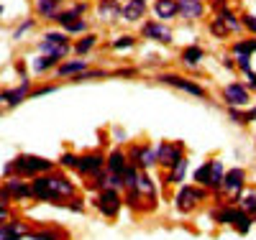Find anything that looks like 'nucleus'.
<instances>
[{"label":"nucleus","mask_w":256,"mask_h":240,"mask_svg":"<svg viewBox=\"0 0 256 240\" xmlns=\"http://www.w3.org/2000/svg\"><path fill=\"white\" fill-rule=\"evenodd\" d=\"M256 51V38H244L233 43V54L236 56H251Z\"/></svg>","instance_id":"25"},{"label":"nucleus","mask_w":256,"mask_h":240,"mask_svg":"<svg viewBox=\"0 0 256 240\" xmlns=\"http://www.w3.org/2000/svg\"><path fill=\"white\" fill-rule=\"evenodd\" d=\"M210 177H212V161H205L202 166H198V169H195V182H198L200 187H205V189H208Z\"/></svg>","instance_id":"27"},{"label":"nucleus","mask_w":256,"mask_h":240,"mask_svg":"<svg viewBox=\"0 0 256 240\" xmlns=\"http://www.w3.org/2000/svg\"><path fill=\"white\" fill-rule=\"evenodd\" d=\"M223 67H226V69H230V72H233V69H236V59H230V56H228V54H226V56H223Z\"/></svg>","instance_id":"48"},{"label":"nucleus","mask_w":256,"mask_h":240,"mask_svg":"<svg viewBox=\"0 0 256 240\" xmlns=\"http://www.w3.org/2000/svg\"><path fill=\"white\" fill-rule=\"evenodd\" d=\"M246 84L251 90H256V72H246Z\"/></svg>","instance_id":"49"},{"label":"nucleus","mask_w":256,"mask_h":240,"mask_svg":"<svg viewBox=\"0 0 256 240\" xmlns=\"http://www.w3.org/2000/svg\"><path fill=\"white\" fill-rule=\"evenodd\" d=\"M126 202H128V207L136 210V212L148 210V207H146V202H144V197H141V194H138L136 189H126Z\"/></svg>","instance_id":"28"},{"label":"nucleus","mask_w":256,"mask_h":240,"mask_svg":"<svg viewBox=\"0 0 256 240\" xmlns=\"http://www.w3.org/2000/svg\"><path fill=\"white\" fill-rule=\"evenodd\" d=\"M154 13L159 20H172L180 15L177 10V0H154Z\"/></svg>","instance_id":"18"},{"label":"nucleus","mask_w":256,"mask_h":240,"mask_svg":"<svg viewBox=\"0 0 256 240\" xmlns=\"http://www.w3.org/2000/svg\"><path fill=\"white\" fill-rule=\"evenodd\" d=\"M241 210L246 215H256V192H246L241 197Z\"/></svg>","instance_id":"34"},{"label":"nucleus","mask_w":256,"mask_h":240,"mask_svg":"<svg viewBox=\"0 0 256 240\" xmlns=\"http://www.w3.org/2000/svg\"><path fill=\"white\" fill-rule=\"evenodd\" d=\"M218 18H220V20H223V23L228 26V31H241V28H244V26H241V20L236 18V13H233L230 8H226V10H220V13H218Z\"/></svg>","instance_id":"29"},{"label":"nucleus","mask_w":256,"mask_h":240,"mask_svg":"<svg viewBox=\"0 0 256 240\" xmlns=\"http://www.w3.org/2000/svg\"><path fill=\"white\" fill-rule=\"evenodd\" d=\"M90 69V61L88 59H74V61H64L56 67V74L59 77H67V74H82V72H88Z\"/></svg>","instance_id":"19"},{"label":"nucleus","mask_w":256,"mask_h":240,"mask_svg":"<svg viewBox=\"0 0 256 240\" xmlns=\"http://www.w3.org/2000/svg\"><path fill=\"white\" fill-rule=\"evenodd\" d=\"M205 197H208L205 189H198V187H180L174 202H177V210H180V212H192V210L198 207V202H202Z\"/></svg>","instance_id":"7"},{"label":"nucleus","mask_w":256,"mask_h":240,"mask_svg":"<svg viewBox=\"0 0 256 240\" xmlns=\"http://www.w3.org/2000/svg\"><path fill=\"white\" fill-rule=\"evenodd\" d=\"M144 15H146V3H141V0H126V3H123V10H120L123 20L136 23V20H141Z\"/></svg>","instance_id":"15"},{"label":"nucleus","mask_w":256,"mask_h":240,"mask_svg":"<svg viewBox=\"0 0 256 240\" xmlns=\"http://www.w3.org/2000/svg\"><path fill=\"white\" fill-rule=\"evenodd\" d=\"M3 174H8V177H10V174H16V169H13V161L3 166Z\"/></svg>","instance_id":"52"},{"label":"nucleus","mask_w":256,"mask_h":240,"mask_svg":"<svg viewBox=\"0 0 256 240\" xmlns=\"http://www.w3.org/2000/svg\"><path fill=\"white\" fill-rule=\"evenodd\" d=\"M116 138H118V141H126V133H123V130H120V128L116 130Z\"/></svg>","instance_id":"53"},{"label":"nucleus","mask_w":256,"mask_h":240,"mask_svg":"<svg viewBox=\"0 0 256 240\" xmlns=\"http://www.w3.org/2000/svg\"><path fill=\"white\" fill-rule=\"evenodd\" d=\"M8 223V207H0V225Z\"/></svg>","instance_id":"51"},{"label":"nucleus","mask_w":256,"mask_h":240,"mask_svg":"<svg viewBox=\"0 0 256 240\" xmlns=\"http://www.w3.org/2000/svg\"><path fill=\"white\" fill-rule=\"evenodd\" d=\"M128 156L123 154L120 148H113L108 156H105V169H108V174H116V177H120L123 179V174L128 171Z\"/></svg>","instance_id":"11"},{"label":"nucleus","mask_w":256,"mask_h":240,"mask_svg":"<svg viewBox=\"0 0 256 240\" xmlns=\"http://www.w3.org/2000/svg\"><path fill=\"white\" fill-rule=\"evenodd\" d=\"M13 169H16L18 177H38V174H49V171L54 169V161L41 159V156H28V154H24V156L13 159Z\"/></svg>","instance_id":"1"},{"label":"nucleus","mask_w":256,"mask_h":240,"mask_svg":"<svg viewBox=\"0 0 256 240\" xmlns=\"http://www.w3.org/2000/svg\"><path fill=\"white\" fill-rule=\"evenodd\" d=\"M28 95H31V79L20 82V87H16V90H3V92H0V102H6V105L16 107V105L24 102Z\"/></svg>","instance_id":"12"},{"label":"nucleus","mask_w":256,"mask_h":240,"mask_svg":"<svg viewBox=\"0 0 256 240\" xmlns=\"http://www.w3.org/2000/svg\"><path fill=\"white\" fill-rule=\"evenodd\" d=\"M184 159V143L182 141H162L156 146V164L172 171L180 161Z\"/></svg>","instance_id":"2"},{"label":"nucleus","mask_w":256,"mask_h":240,"mask_svg":"<svg viewBox=\"0 0 256 240\" xmlns=\"http://www.w3.org/2000/svg\"><path fill=\"white\" fill-rule=\"evenodd\" d=\"M141 33L146 38H152V41H159V43H172L174 41V33L169 26H164L162 20H146V23L141 26Z\"/></svg>","instance_id":"8"},{"label":"nucleus","mask_w":256,"mask_h":240,"mask_svg":"<svg viewBox=\"0 0 256 240\" xmlns=\"http://www.w3.org/2000/svg\"><path fill=\"white\" fill-rule=\"evenodd\" d=\"M248 118H251V123H256V107H251V110H248Z\"/></svg>","instance_id":"54"},{"label":"nucleus","mask_w":256,"mask_h":240,"mask_svg":"<svg viewBox=\"0 0 256 240\" xmlns=\"http://www.w3.org/2000/svg\"><path fill=\"white\" fill-rule=\"evenodd\" d=\"M6 189H8V194L13 200H26V197H34V192H31V184H26L20 177H10L6 184H3Z\"/></svg>","instance_id":"16"},{"label":"nucleus","mask_w":256,"mask_h":240,"mask_svg":"<svg viewBox=\"0 0 256 240\" xmlns=\"http://www.w3.org/2000/svg\"><path fill=\"white\" fill-rule=\"evenodd\" d=\"M98 77H108V72H102V69L92 72V69H88V72L77 74V77H74V82H88V79H98Z\"/></svg>","instance_id":"40"},{"label":"nucleus","mask_w":256,"mask_h":240,"mask_svg":"<svg viewBox=\"0 0 256 240\" xmlns=\"http://www.w3.org/2000/svg\"><path fill=\"white\" fill-rule=\"evenodd\" d=\"M59 3L62 0H36V13L41 15V18H54L59 10Z\"/></svg>","instance_id":"22"},{"label":"nucleus","mask_w":256,"mask_h":240,"mask_svg":"<svg viewBox=\"0 0 256 240\" xmlns=\"http://www.w3.org/2000/svg\"><path fill=\"white\" fill-rule=\"evenodd\" d=\"M92 205L98 207V212L102 217H110V220H113V217H118V212L123 207V200H120L118 189H100L98 197L92 200Z\"/></svg>","instance_id":"3"},{"label":"nucleus","mask_w":256,"mask_h":240,"mask_svg":"<svg viewBox=\"0 0 256 240\" xmlns=\"http://www.w3.org/2000/svg\"><path fill=\"white\" fill-rule=\"evenodd\" d=\"M233 212H236V207H230V205H223L220 210L212 212V217L220 223V225H230L233 223Z\"/></svg>","instance_id":"31"},{"label":"nucleus","mask_w":256,"mask_h":240,"mask_svg":"<svg viewBox=\"0 0 256 240\" xmlns=\"http://www.w3.org/2000/svg\"><path fill=\"white\" fill-rule=\"evenodd\" d=\"M177 10L184 20H198L205 13V3L202 0H177Z\"/></svg>","instance_id":"14"},{"label":"nucleus","mask_w":256,"mask_h":240,"mask_svg":"<svg viewBox=\"0 0 256 240\" xmlns=\"http://www.w3.org/2000/svg\"><path fill=\"white\" fill-rule=\"evenodd\" d=\"M223 100L228 102V107H246L251 102V95H248V90L244 84L230 82V84L223 87Z\"/></svg>","instance_id":"9"},{"label":"nucleus","mask_w":256,"mask_h":240,"mask_svg":"<svg viewBox=\"0 0 256 240\" xmlns=\"http://www.w3.org/2000/svg\"><path fill=\"white\" fill-rule=\"evenodd\" d=\"M52 67H59V59H54V56H49V54H41V56L34 61V69H36V72H46V69H52Z\"/></svg>","instance_id":"30"},{"label":"nucleus","mask_w":256,"mask_h":240,"mask_svg":"<svg viewBox=\"0 0 256 240\" xmlns=\"http://www.w3.org/2000/svg\"><path fill=\"white\" fill-rule=\"evenodd\" d=\"M159 82L162 84H169V87H177V90L187 92V95H195V97H208V90L202 84H198L195 79H187L182 74H172V72H166V74H159Z\"/></svg>","instance_id":"5"},{"label":"nucleus","mask_w":256,"mask_h":240,"mask_svg":"<svg viewBox=\"0 0 256 240\" xmlns=\"http://www.w3.org/2000/svg\"><path fill=\"white\" fill-rule=\"evenodd\" d=\"M134 46H136V38H134V36H128V33H123V36H118V38L113 41V49H116V51L134 49Z\"/></svg>","instance_id":"35"},{"label":"nucleus","mask_w":256,"mask_h":240,"mask_svg":"<svg viewBox=\"0 0 256 240\" xmlns=\"http://www.w3.org/2000/svg\"><path fill=\"white\" fill-rule=\"evenodd\" d=\"M120 10H123V5L118 3V0H100V3H98V18L105 20V23L120 18Z\"/></svg>","instance_id":"17"},{"label":"nucleus","mask_w":256,"mask_h":240,"mask_svg":"<svg viewBox=\"0 0 256 240\" xmlns=\"http://www.w3.org/2000/svg\"><path fill=\"white\" fill-rule=\"evenodd\" d=\"M6 240H24V238H6Z\"/></svg>","instance_id":"55"},{"label":"nucleus","mask_w":256,"mask_h":240,"mask_svg":"<svg viewBox=\"0 0 256 240\" xmlns=\"http://www.w3.org/2000/svg\"><path fill=\"white\" fill-rule=\"evenodd\" d=\"M77 161H80V156H74V154H62L59 166H64V169H77Z\"/></svg>","instance_id":"42"},{"label":"nucleus","mask_w":256,"mask_h":240,"mask_svg":"<svg viewBox=\"0 0 256 240\" xmlns=\"http://www.w3.org/2000/svg\"><path fill=\"white\" fill-rule=\"evenodd\" d=\"M128 164L136 166L138 171H148L154 164H156V148H152L148 143H141V146H131L128 151Z\"/></svg>","instance_id":"6"},{"label":"nucleus","mask_w":256,"mask_h":240,"mask_svg":"<svg viewBox=\"0 0 256 240\" xmlns=\"http://www.w3.org/2000/svg\"><path fill=\"white\" fill-rule=\"evenodd\" d=\"M236 67L241 72H251V56H236Z\"/></svg>","instance_id":"44"},{"label":"nucleus","mask_w":256,"mask_h":240,"mask_svg":"<svg viewBox=\"0 0 256 240\" xmlns=\"http://www.w3.org/2000/svg\"><path fill=\"white\" fill-rule=\"evenodd\" d=\"M241 26L256 36V15H254V13H244V15H241Z\"/></svg>","instance_id":"41"},{"label":"nucleus","mask_w":256,"mask_h":240,"mask_svg":"<svg viewBox=\"0 0 256 240\" xmlns=\"http://www.w3.org/2000/svg\"><path fill=\"white\" fill-rule=\"evenodd\" d=\"M0 13H3V5H0Z\"/></svg>","instance_id":"56"},{"label":"nucleus","mask_w":256,"mask_h":240,"mask_svg":"<svg viewBox=\"0 0 256 240\" xmlns=\"http://www.w3.org/2000/svg\"><path fill=\"white\" fill-rule=\"evenodd\" d=\"M28 238L31 240H59L62 233L59 230H34V233H28Z\"/></svg>","instance_id":"36"},{"label":"nucleus","mask_w":256,"mask_h":240,"mask_svg":"<svg viewBox=\"0 0 256 240\" xmlns=\"http://www.w3.org/2000/svg\"><path fill=\"white\" fill-rule=\"evenodd\" d=\"M38 46H70V38H67V33L46 31V33H44V41H41Z\"/></svg>","instance_id":"23"},{"label":"nucleus","mask_w":256,"mask_h":240,"mask_svg":"<svg viewBox=\"0 0 256 240\" xmlns=\"http://www.w3.org/2000/svg\"><path fill=\"white\" fill-rule=\"evenodd\" d=\"M223 177H226V169H223V164L220 161H212V177H210V184H208V189H220L223 187Z\"/></svg>","instance_id":"26"},{"label":"nucleus","mask_w":256,"mask_h":240,"mask_svg":"<svg viewBox=\"0 0 256 240\" xmlns=\"http://www.w3.org/2000/svg\"><path fill=\"white\" fill-rule=\"evenodd\" d=\"M230 225L236 228L238 235H248V230H251V215H246L241 207H236V212H233V223H230Z\"/></svg>","instance_id":"20"},{"label":"nucleus","mask_w":256,"mask_h":240,"mask_svg":"<svg viewBox=\"0 0 256 240\" xmlns=\"http://www.w3.org/2000/svg\"><path fill=\"white\" fill-rule=\"evenodd\" d=\"M31 28H34V18H28V20H24V23H20V26H18V28H16V33H13V38H16V41H18V38H20V36H24V33H26V31H31Z\"/></svg>","instance_id":"43"},{"label":"nucleus","mask_w":256,"mask_h":240,"mask_svg":"<svg viewBox=\"0 0 256 240\" xmlns=\"http://www.w3.org/2000/svg\"><path fill=\"white\" fill-rule=\"evenodd\" d=\"M46 92H54V87H38V90H31L28 97H38V95H46Z\"/></svg>","instance_id":"47"},{"label":"nucleus","mask_w":256,"mask_h":240,"mask_svg":"<svg viewBox=\"0 0 256 240\" xmlns=\"http://www.w3.org/2000/svg\"><path fill=\"white\" fill-rule=\"evenodd\" d=\"M10 200H13V197L8 194V189H6V187H0V207H8Z\"/></svg>","instance_id":"46"},{"label":"nucleus","mask_w":256,"mask_h":240,"mask_svg":"<svg viewBox=\"0 0 256 240\" xmlns=\"http://www.w3.org/2000/svg\"><path fill=\"white\" fill-rule=\"evenodd\" d=\"M64 205H67L72 212H84V205H82V200H80V197H72L70 202H64Z\"/></svg>","instance_id":"45"},{"label":"nucleus","mask_w":256,"mask_h":240,"mask_svg":"<svg viewBox=\"0 0 256 240\" xmlns=\"http://www.w3.org/2000/svg\"><path fill=\"white\" fill-rule=\"evenodd\" d=\"M46 184H49V192H52V202L56 205H64V200H72L74 197V184L62 177V174H46Z\"/></svg>","instance_id":"4"},{"label":"nucleus","mask_w":256,"mask_h":240,"mask_svg":"<svg viewBox=\"0 0 256 240\" xmlns=\"http://www.w3.org/2000/svg\"><path fill=\"white\" fill-rule=\"evenodd\" d=\"M244 182H246V171L244 169H230L223 177V189L236 197V194H241V189H244Z\"/></svg>","instance_id":"13"},{"label":"nucleus","mask_w":256,"mask_h":240,"mask_svg":"<svg viewBox=\"0 0 256 240\" xmlns=\"http://www.w3.org/2000/svg\"><path fill=\"white\" fill-rule=\"evenodd\" d=\"M141 3H146V0H141Z\"/></svg>","instance_id":"57"},{"label":"nucleus","mask_w":256,"mask_h":240,"mask_svg":"<svg viewBox=\"0 0 256 240\" xmlns=\"http://www.w3.org/2000/svg\"><path fill=\"white\" fill-rule=\"evenodd\" d=\"M187 67H198L200 64V59H205V49H200V46H195V43H192V46H187V49H182V56H180Z\"/></svg>","instance_id":"21"},{"label":"nucleus","mask_w":256,"mask_h":240,"mask_svg":"<svg viewBox=\"0 0 256 240\" xmlns=\"http://www.w3.org/2000/svg\"><path fill=\"white\" fill-rule=\"evenodd\" d=\"M210 33H212V36H218V38H228V36H230L228 26L223 23L220 18H212V20H210Z\"/></svg>","instance_id":"33"},{"label":"nucleus","mask_w":256,"mask_h":240,"mask_svg":"<svg viewBox=\"0 0 256 240\" xmlns=\"http://www.w3.org/2000/svg\"><path fill=\"white\" fill-rule=\"evenodd\" d=\"M228 118H230L233 123H238V125H248V123H251L248 113H241L238 107H228Z\"/></svg>","instance_id":"38"},{"label":"nucleus","mask_w":256,"mask_h":240,"mask_svg":"<svg viewBox=\"0 0 256 240\" xmlns=\"http://www.w3.org/2000/svg\"><path fill=\"white\" fill-rule=\"evenodd\" d=\"M95 43H98V36H95V33H88L84 38H80V41H77L74 51H77V54H88V51L95 46Z\"/></svg>","instance_id":"32"},{"label":"nucleus","mask_w":256,"mask_h":240,"mask_svg":"<svg viewBox=\"0 0 256 240\" xmlns=\"http://www.w3.org/2000/svg\"><path fill=\"white\" fill-rule=\"evenodd\" d=\"M82 31H88V18H77L74 23L64 28V33H82Z\"/></svg>","instance_id":"39"},{"label":"nucleus","mask_w":256,"mask_h":240,"mask_svg":"<svg viewBox=\"0 0 256 240\" xmlns=\"http://www.w3.org/2000/svg\"><path fill=\"white\" fill-rule=\"evenodd\" d=\"M16 69H18V74H20V77H24V82L28 79V74H26V67H24V61H18V64H16Z\"/></svg>","instance_id":"50"},{"label":"nucleus","mask_w":256,"mask_h":240,"mask_svg":"<svg viewBox=\"0 0 256 240\" xmlns=\"http://www.w3.org/2000/svg\"><path fill=\"white\" fill-rule=\"evenodd\" d=\"M77 171L80 174H88V177H98L100 171H105V156L102 154H84V156H80V161H77Z\"/></svg>","instance_id":"10"},{"label":"nucleus","mask_w":256,"mask_h":240,"mask_svg":"<svg viewBox=\"0 0 256 240\" xmlns=\"http://www.w3.org/2000/svg\"><path fill=\"white\" fill-rule=\"evenodd\" d=\"M77 18H80V15H77L74 10H62V13H56V15H54V20H56L59 26H64V28H67L70 23H74Z\"/></svg>","instance_id":"37"},{"label":"nucleus","mask_w":256,"mask_h":240,"mask_svg":"<svg viewBox=\"0 0 256 240\" xmlns=\"http://www.w3.org/2000/svg\"><path fill=\"white\" fill-rule=\"evenodd\" d=\"M187 164H190V161H187V159H182L172 171H166V174H164L166 182H169V184H182V182H184V174H187Z\"/></svg>","instance_id":"24"}]
</instances>
